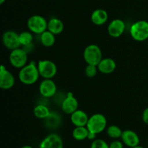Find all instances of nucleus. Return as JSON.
I'll return each mask as SVG.
<instances>
[{
	"label": "nucleus",
	"mask_w": 148,
	"mask_h": 148,
	"mask_svg": "<svg viewBox=\"0 0 148 148\" xmlns=\"http://www.w3.org/2000/svg\"><path fill=\"white\" fill-rule=\"evenodd\" d=\"M72 124L75 127H86L89 116L84 111L77 109L70 115Z\"/></svg>",
	"instance_id": "obj_15"
},
{
	"label": "nucleus",
	"mask_w": 148,
	"mask_h": 148,
	"mask_svg": "<svg viewBox=\"0 0 148 148\" xmlns=\"http://www.w3.org/2000/svg\"><path fill=\"white\" fill-rule=\"evenodd\" d=\"M27 26L31 33L40 35L48 29V21L43 16L35 14L29 17Z\"/></svg>",
	"instance_id": "obj_4"
},
{
	"label": "nucleus",
	"mask_w": 148,
	"mask_h": 148,
	"mask_svg": "<svg viewBox=\"0 0 148 148\" xmlns=\"http://www.w3.org/2000/svg\"><path fill=\"white\" fill-rule=\"evenodd\" d=\"M46 127L51 129H56L59 127L61 124V117L59 114L56 112H51L50 115L44 119Z\"/></svg>",
	"instance_id": "obj_22"
},
{
	"label": "nucleus",
	"mask_w": 148,
	"mask_h": 148,
	"mask_svg": "<svg viewBox=\"0 0 148 148\" xmlns=\"http://www.w3.org/2000/svg\"><path fill=\"white\" fill-rule=\"evenodd\" d=\"M96 134H95V133H92V132H89V134H88V139L90 140H92V141H93V140H95V139H96Z\"/></svg>",
	"instance_id": "obj_29"
},
{
	"label": "nucleus",
	"mask_w": 148,
	"mask_h": 148,
	"mask_svg": "<svg viewBox=\"0 0 148 148\" xmlns=\"http://www.w3.org/2000/svg\"><path fill=\"white\" fill-rule=\"evenodd\" d=\"M50 114L49 108L43 104H38L33 108V115L39 119H46Z\"/></svg>",
	"instance_id": "obj_20"
},
{
	"label": "nucleus",
	"mask_w": 148,
	"mask_h": 148,
	"mask_svg": "<svg viewBox=\"0 0 148 148\" xmlns=\"http://www.w3.org/2000/svg\"><path fill=\"white\" fill-rule=\"evenodd\" d=\"M142 119L145 124H148V107L145 108V110L143 111V114H142Z\"/></svg>",
	"instance_id": "obj_28"
},
{
	"label": "nucleus",
	"mask_w": 148,
	"mask_h": 148,
	"mask_svg": "<svg viewBox=\"0 0 148 148\" xmlns=\"http://www.w3.org/2000/svg\"><path fill=\"white\" fill-rule=\"evenodd\" d=\"M78 106H79L78 101L70 92L67 94L61 104L62 111L64 114H69V115H71L72 113L77 111L78 109Z\"/></svg>",
	"instance_id": "obj_13"
},
{
	"label": "nucleus",
	"mask_w": 148,
	"mask_h": 148,
	"mask_svg": "<svg viewBox=\"0 0 148 148\" xmlns=\"http://www.w3.org/2000/svg\"><path fill=\"white\" fill-rule=\"evenodd\" d=\"M130 35L136 41L143 42L148 39V22L138 20L132 25Z\"/></svg>",
	"instance_id": "obj_2"
},
{
	"label": "nucleus",
	"mask_w": 148,
	"mask_h": 148,
	"mask_svg": "<svg viewBox=\"0 0 148 148\" xmlns=\"http://www.w3.org/2000/svg\"><path fill=\"white\" fill-rule=\"evenodd\" d=\"M19 39L21 46H23L24 47L32 45V42L33 40V33H31L30 30L21 32L19 33Z\"/></svg>",
	"instance_id": "obj_23"
},
{
	"label": "nucleus",
	"mask_w": 148,
	"mask_h": 148,
	"mask_svg": "<svg viewBox=\"0 0 148 148\" xmlns=\"http://www.w3.org/2000/svg\"><path fill=\"white\" fill-rule=\"evenodd\" d=\"M126 28V25L121 19H114L109 23L107 28L108 35L113 38H119L122 36Z\"/></svg>",
	"instance_id": "obj_12"
},
{
	"label": "nucleus",
	"mask_w": 148,
	"mask_h": 148,
	"mask_svg": "<svg viewBox=\"0 0 148 148\" xmlns=\"http://www.w3.org/2000/svg\"><path fill=\"white\" fill-rule=\"evenodd\" d=\"M107 126V120L105 116L102 114H95L90 117L87 124V128L90 132L98 134L103 132Z\"/></svg>",
	"instance_id": "obj_3"
},
{
	"label": "nucleus",
	"mask_w": 148,
	"mask_h": 148,
	"mask_svg": "<svg viewBox=\"0 0 148 148\" xmlns=\"http://www.w3.org/2000/svg\"><path fill=\"white\" fill-rule=\"evenodd\" d=\"M20 148H33V147L30 145H25V146H23V147Z\"/></svg>",
	"instance_id": "obj_30"
},
{
	"label": "nucleus",
	"mask_w": 148,
	"mask_h": 148,
	"mask_svg": "<svg viewBox=\"0 0 148 148\" xmlns=\"http://www.w3.org/2000/svg\"><path fill=\"white\" fill-rule=\"evenodd\" d=\"M98 66L92 64H88L85 69V74L88 77H94L98 74Z\"/></svg>",
	"instance_id": "obj_25"
},
{
	"label": "nucleus",
	"mask_w": 148,
	"mask_h": 148,
	"mask_svg": "<svg viewBox=\"0 0 148 148\" xmlns=\"http://www.w3.org/2000/svg\"><path fill=\"white\" fill-rule=\"evenodd\" d=\"M64 23L59 18L53 17L48 21V30L51 32L56 36L59 35L64 31Z\"/></svg>",
	"instance_id": "obj_18"
},
{
	"label": "nucleus",
	"mask_w": 148,
	"mask_h": 148,
	"mask_svg": "<svg viewBox=\"0 0 148 148\" xmlns=\"http://www.w3.org/2000/svg\"><path fill=\"white\" fill-rule=\"evenodd\" d=\"M90 148H109V145L102 139H95L92 141Z\"/></svg>",
	"instance_id": "obj_26"
},
{
	"label": "nucleus",
	"mask_w": 148,
	"mask_h": 148,
	"mask_svg": "<svg viewBox=\"0 0 148 148\" xmlns=\"http://www.w3.org/2000/svg\"><path fill=\"white\" fill-rule=\"evenodd\" d=\"M27 52L24 49H14L11 51L9 55V61L13 67L21 69L27 64Z\"/></svg>",
	"instance_id": "obj_6"
},
{
	"label": "nucleus",
	"mask_w": 148,
	"mask_h": 148,
	"mask_svg": "<svg viewBox=\"0 0 148 148\" xmlns=\"http://www.w3.org/2000/svg\"><path fill=\"white\" fill-rule=\"evenodd\" d=\"M116 68V62L111 58H104L98 64V69L101 73L108 75L115 71Z\"/></svg>",
	"instance_id": "obj_16"
},
{
	"label": "nucleus",
	"mask_w": 148,
	"mask_h": 148,
	"mask_svg": "<svg viewBox=\"0 0 148 148\" xmlns=\"http://www.w3.org/2000/svg\"><path fill=\"white\" fill-rule=\"evenodd\" d=\"M39 148H64V142L59 134L51 133L40 142Z\"/></svg>",
	"instance_id": "obj_9"
},
{
	"label": "nucleus",
	"mask_w": 148,
	"mask_h": 148,
	"mask_svg": "<svg viewBox=\"0 0 148 148\" xmlns=\"http://www.w3.org/2000/svg\"><path fill=\"white\" fill-rule=\"evenodd\" d=\"M15 83V78L10 71L6 69L4 65L0 69V88L2 90H9Z\"/></svg>",
	"instance_id": "obj_11"
},
{
	"label": "nucleus",
	"mask_w": 148,
	"mask_h": 148,
	"mask_svg": "<svg viewBox=\"0 0 148 148\" xmlns=\"http://www.w3.org/2000/svg\"><path fill=\"white\" fill-rule=\"evenodd\" d=\"M83 58L87 64L98 66L102 58V51L99 46L96 44L88 45L83 51Z\"/></svg>",
	"instance_id": "obj_5"
},
{
	"label": "nucleus",
	"mask_w": 148,
	"mask_h": 148,
	"mask_svg": "<svg viewBox=\"0 0 148 148\" xmlns=\"http://www.w3.org/2000/svg\"><path fill=\"white\" fill-rule=\"evenodd\" d=\"M2 43L7 49L12 51L20 47L19 33L14 30H7L2 35Z\"/></svg>",
	"instance_id": "obj_8"
},
{
	"label": "nucleus",
	"mask_w": 148,
	"mask_h": 148,
	"mask_svg": "<svg viewBox=\"0 0 148 148\" xmlns=\"http://www.w3.org/2000/svg\"><path fill=\"white\" fill-rule=\"evenodd\" d=\"M124 145L122 141L115 140L110 143L109 148H124Z\"/></svg>",
	"instance_id": "obj_27"
},
{
	"label": "nucleus",
	"mask_w": 148,
	"mask_h": 148,
	"mask_svg": "<svg viewBox=\"0 0 148 148\" xmlns=\"http://www.w3.org/2000/svg\"><path fill=\"white\" fill-rule=\"evenodd\" d=\"M39 74L38 64L34 62H30L25 66L20 69L18 74L19 80L26 85H31L36 83L39 79Z\"/></svg>",
	"instance_id": "obj_1"
},
{
	"label": "nucleus",
	"mask_w": 148,
	"mask_h": 148,
	"mask_svg": "<svg viewBox=\"0 0 148 148\" xmlns=\"http://www.w3.org/2000/svg\"><path fill=\"white\" fill-rule=\"evenodd\" d=\"M89 130L87 127H75L72 131V137L77 141H83L88 139Z\"/></svg>",
	"instance_id": "obj_21"
},
{
	"label": "nucleus",
	"mask_w": 148,
	"mask_h": 148,
	"mask_svg": "<svg viewBox=\"0 0 148 148\" xmlns=\"http://www.w3.org/2000/svg\"><path fill=\"white\" fill-rule=\"evenodd\" d=\"M6 1V0H0V4H4V1Z\"/></svg>",
	"instance_id": "obj_32"
},
{
	"label": "nucleus",
	"mask_w": 148,
	"mask_h": 148,
	"mask_svg": "<svg viewBox=\"0 0 148 148\" xmlns=\"http://www.w3.org/2000/svg\"><path fill=\"white\" fill-rule=\"evenodd\" d=\"M40 40L41 44L45 47H51L54 45L56 38L53 33L46 30L40 35Z\"/></svg>",
	"instance_id": "obj_19"
},
{
	"label": "nucleus",
	"mask_w": 148,
	"mask_h": 148,
	"mask_svg": "<svg viewBox=\"0 0 148 148\" xmlns=\"http://www.w3.org/2000/svg\"><path fill=\"white\" fill-rule=\"evenodd\" d=\"M131 148H145V147L139 145H137V146H135V147H131Z\"/></svg>",
	"instance_id": "obj_31"
},
{
	"label": "nucleus",
	"mask_w": 148,
	"mask_h": 148,
	"mask_svg": "<svg viewBox=\"0 0 148 148\" xmlns=\"http://www.w3.org/2000/svg\"><path fill=\"white\" fill-rule=\"evenodd\" d=\"M56 91L57 87L51 79H43L39 85V92L44 98H51L56 93Z\"/></svg>",
	"instance_id": "obj_10"
},
{
	"label": "nucleus",
	"mask_w": 148,
	"mask_h": 148,
	"mask_svg": "<svg viewBox=\"0 0 148 148\" xmlns=\"http://www.w3.org/2000/svg\"><path fill=\"white\" fill-rule=\"evenodd\" d=\"M121 139L123 143L130 148L139 145L140 143V139L138 134L133 130H130L123 131Z\"/></svg>",
	"instance_id": "obj_14"
},
{
	"label": "nucleus",
	"mask_w": 148,
	"mask_h": 148,
	"mask_svg": "<svg viewBox=\"0 0 148 148\" xmlns=\"http://www.w3.org/2000/svg\"><path fill=\"white\" fill-rule=\"evenodd\" d=\"M122 132L123 131L121 130V129L116 125L109 126L106 130V133L108 137L114 139V140L121 138Z\"/></svg>",
	"instance_id": "obj_24"
},
{
	"label": "nucleus",
	"mask_w": 148,
	"mask_h": 148,
	"mask_svg": "<svg viewBox=\"0 0 148 148\" xmlns=\"http://www.w3.org/2000/svg\"><path fill=\"white\" fill-rule=\"evenodd\" d=\"M108 18V12L103 9H97L94 10L90 16L91 21L95 25H103L106 23Z\"/></svg>",
	"instance_id": "obj_17"
},
{
	"label": "nucleus",
	"mask_w": 148,
	"mask_h": 148,
	"mask_svg": "<svg viewBox=\"0 0 148 148\" xmlns=\"http://www.w3.org/2000/svg\"><path fill=\"white\" fill-rule=\"evenodd\" d=\"M39 74L43 79H52L57 73L56 64L51 60L43 59L38 62Z\"/></svg>",
	"instance_id": "obj_7"
}]
</instances>
